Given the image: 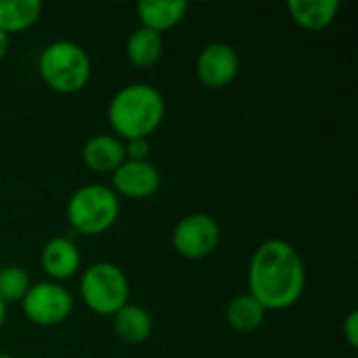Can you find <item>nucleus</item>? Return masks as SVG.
<instances>
[{
    "label": "nucleus",
    "mask_w": 358,
    "mask_h": 358,
    "mask_svg": "<svg viewBox=\"0 0 358 358\" xmlns=\"http://www.w3.org/2000/svg\"><path fill=\"white\" fill-rule=\"evenodd\" d=\"M248 294L266 313L296 306L306 289V266L300 252L283 239L260 243L248 266Z\"/></svg>",
    "instance_id": "obj_1"
},
{
    "label": "nucleus",
    "mask_w": 358,
    "mask_h": 358,
    "mask_svg": "<svg viewBox=\"0 0 358 358\" xmlns=\"http://www.w3.org/2000/svg\"><path fill=\"white\" fill-rule=\"evenodd\" d=\"M166 117L164 94L151 86L132 82L120 88L107 107V120L120 141L149 138Z\"/></svg>",
    "instance_id": "obj_2"
},
{
    "label": "nucleus",
    "mask_w": 358,
    "mask_h": 358,
    "mask_svg": "<svg viewBox=\"0 0 358 358\" xmlns=\"http://www.w3.org/2000/svg\"><path fill=\"white\" fill-rule=\"evenodd\" d=\"M38 73L52 92L76 94L88 86L92 78V61L80 44L71 40H55L46 44L38 57Z\"/></svg>",
    "instance_id": "obj_3"
},
{
    "label": "nucleus",
    "mask_w": 358,
    "mask_h": 358,
    "mask_svg": "<svg viewBox=\"0 0 358 358\" xmlns=\"http://www.w3.org/2000/svg\"><path fill=\"white\" fill-rule=\"evenodd\" d=\"M65 216L76 233L103 235L120 218V197L105 185H82L69 197Z\"/></svg>",
    "instance_id": "obj_4"
},
{
    "label": "nucleus",
    "mask_w": 358,
    "mask_h": 358,
    "mask_svg": "<svg viewBox=\"0 0 358 358\" xmlns=\"http://www.w3.org/2000/svg\"><path fill=\"white\" fill-rule=\"evenodd\" d=\"M80 298L90 313L99 317H113L128 304V277L113 262H94L80 277Z\"/></svg>",
    "instance_id": "obj_5"
},
{
    "label": "nucleus",
    "mask_w": 358,
    "mask_h": 358,
    "mask_svg": "<svg viewBox=\"0 0 358 358\" xmlns=\"http://www.w3.org/2000/svg\"><path fill=\"white\" fill-rule=\"evenodd\" d=\"M23 315L38 327H57L65 323L73 313V298L67 287L55 281L31 283L29 292L21 300Z\"/></svg>",
    "instance_id": "obj_6"
},
{
    "label": "nucleus",
    "mask_w": 358,
    "mask_h": 358,
    "mask_svg": "<svg viewBox=\"0 0 358 358\" xmlns=\"http://www.w3.org/2000/svg\"><path fill=\"white\" fill-rule=\"evenodd\" d=\"M220 243V224L203 212L182 216L172 231L174 252L187 260H203Z\"/></svg>",
    "instance_id": "obj_7"
},
{
    "label": "nucleus",
    "mask_w": 358,
    "mask_h": 358,
    "mask_svg": "<svg viewBox=\"0 0 358 358\" xmlns=\"http://www.w3.org/2000/svg\"><path fill=\"white\" fill-rule=\"evenodd\" d=\"M241 69L239 52L227 42H212L197 57V80L210 90L227 88Z\"/></svg>",
    "instance_id": "obj_8"
},
{
    "label": "nucleus",
    "mask_w": 358,
    "mask_h": 358,
    "mask_svg": "<svg viewBox=\"0 0 358 358\" xmlns=\"http://www.w3.org/2000/svg\"><path fill=\"white\" fill-rule=\"evenodd\" d=\"M113 193L126 199H149L162 187V174L149 159L132 162L126 159L113 174Z\"/></svg>",
    "instance_id": "obj_9"
},
{
    "label": "nucleus",
    "mask_w": 358,
    "mask_h": 358,
    "mask_svg": "<svg viewBox=\"0 0 358 358\" xmlns=\"http://www.w3.org/2000/svg\"><path fill=\"white\" fill-rule=\"evenodd\" d=\"M40 264L44 273L50 277V281L61 283L78 275L82 266V254H80V248L71 239L52 237L44 243L40 252Z\"/></svg>",
    "instance_id": "obj_10"
},
{
    "label": "nucleus",
    "mask_w": 358,
    "mask_h": 358,
    "mask_svg": "<svg viewBox=\"0 0 358 358\" xmlns=\"http://www.w3.org/2000/svg\"><path fill=\"white\" fill-rule=\"evenodd\" d=\"M82 162L96 174H113L124 162V141L115 134H94L82 147Z\"/></svg>",
    "instance_id": "obj_11"
},
{
    "label": "nucleus",
    "mask_w": 358,
    "mask_h": 358,
    "mask_svg": "<svg viewBox=\"0 0 358 358\" xmlns=\"http://www.w3.org/2000/svg\"><path fill=\"white\" fill-rule=\"evenodd\" d=\"M189 4L185 0H143L136 4V15L141 27L155 34L174 29L187 17Z\"/></svg>",
    "instance_id": "obj_12"
},
{
    "label": "nucleus",
    "mask_w": 358,
    "mask_h": 358,
    "mask_svg": "<svg viewBox=\"0 0 358 358\" xmlns=\"http://www.w3.org/2000/svg\"><path fill=\"white\" fill-rule=\"evenodd\" d=\"M287 10L292 21L306 29V31H323L327 29L338 13H340V2L338 0H289Z\"/></svg>",
    "instance_id": "obj_13"
},
{
    "label": "nucleus",
    "mask_w": 358,
    "mask_h": 358,
    "mask_svg": "<svg viewBox=\"0 0 358 358\" xmlns=\"http://www.w3.org/2000/svg\"><path fill=\"white\" fill-rule=\"evenodd\" d=\"M111 319H113V334L124 344H130V346L145 344L153 334V319L138 304L128 302Z\"/></svg>",
    "instance_id": "obj_14"
},
{
    "label": "nucleus",
    "mask_w": 358,
    "mask_h": 358,
    "mask_svg": "<svg viewBox=\"0 0 358 358\" xmlns=\"http://www.w3.org/2000/svg\"><path fill=\"white\" fill-rule=\"evenodd\" d=\"M164 57V38L147 27H136L126 42V59L138 69H149L157 65Z\"/></svg>",
    "instance_id": "obj_15"
},
{
    "label": "nucleus",
    "mask_w": 358,
    "mask_h": 358,
    "mask_svg": "<svg viewBox=\"0 0 358 358\" xmlns=\"http://www.w3.org/2000/svg\"><path fill=\"white\" fill-rule=\"evenodd\" d=\"M224 319L233 331L252 334L258 327H262V323L266 319V310L250 294H239V296L231 298V302L227 304Z\"/></svg>",
    "instance_id": "obj_16"
},
{
    "label": "nucleus",
    "mask_w": 358,
    "mask_h": 358,
    "mask_svg": "<svg viewBox=\"0 0 358 358\" xmlns=\"http://www.w3.org/2000/svg\"><path fill=\"white\" fill-rule=\"evenodd\" d=\"M42 15L40 0H0V31L6 36L27 31Z\"/></svg>",
    "instance_id": "obj_17"
},
{
    "label": "nucleus",
    "mask_w": 358,
    "mask_h": 358,
    "mask_svg": "<svg viewBox=\"0 0 358 358\" xmlns=\"http://www.w3.org/2000/svg\"><path fill=\"white\" fill-rule=\"evenodd\" d=\"M31 287V279L25 268L8 264L0 268V300L8 306L21 302Z\"/></svg>",
    "instance_id": "obj_18"
},
{
    "label": "nucleus",
    "mask_w": 358,
    "mask_h": 358,
    "mask_svg": "<svg viewBox=\"0 0 358 358\" xmlns=\"http://www.w3.org/2000/svg\"><path fill=\"white\" fill-rule=\"evenodd\" d=\"M124 151H126V159L145 162V159H149V153H151L149 138H130V141H124Z\"/></svg>",
    "instance_id": "obj_19"
},
{
    "label": "nucleus",
    "mask_w": 358,
    "mask_h": 358,
    "mask_svg": "<svg viewBox=\"0 0 358 358\" xmlns=\"http://www.w3.org/2000/svg\"><path fill=\"white\" fill-rule=\"evenodd\" d=\"M342 331H344V338H346V342L350 344V348H358V313L357 310L348 313V317L344 319Z\"/></svg>",
    "instance_id": "obj_20"
},
{
    "label": "nucleus",
    "mask_w": 358,
    "mask_h": 358,
    "mask_svg": "<svg viewBox=\"0 0 358 358\" xmlns=\"http://www.w3.org/2000/svg\"><path fill=\"white\" fill-rule=\"evenodd\" d=\"M8 46H10V36H6L4 31H0V61L6 57V52H8Z\"/></svg>",
    "instance_id": "obj_21"
},
{
    "label": "nucleus",
    "mask_w": 358,
    "mask_h": 358,
    "mask_svg": "<svg viewBox=\"0 0 358 358\" xmlns=\"http://www.w3.org/2000/svg\"><path fill=\"white\" fill-rule=\"evenodd\" d=\"M6 317H8V306L0 300V329H2L4 323H6Z\"/></svg>",
    "instance_id": "obj_22"
},
{
    "label": "nucleus",
    "mask_w": 358,
    "mask_h": 358,
    "mask_svg": "<svg viewBox=\"0 0 358 358\" xmlns=\"http://www.w3.org/2000/svg\"><path fill=\"white\" fill-rule=\"evenodd\" d=\"M0 358H17V357H13V355H6V352H0Z\"/></svg>",
    "instance_id": "obj_23"
}]
</instances>
